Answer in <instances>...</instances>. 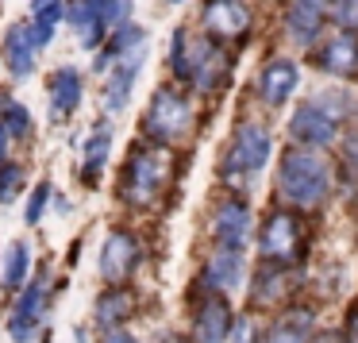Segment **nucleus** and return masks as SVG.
I'll use <instances>...</instances> for the list:
<instances>
[{"label":"nucleus","instance_id":"c85d7f7f","mask_svg":"<svg viewBox=\"0 0 358 343\" xmlns=\"http://www.w3.org/2000/svg\"><path fill=\"white\" fill-rule=\"evenodd\" d=\"M24 186H27V166L16 162V158H4L0 162V204H16Z\"/></svg>","mask_w":358,"mask_h":343},{"label":"nucleus","instance_id":"c756f323","mask_svg":"<svg viewBox=\"0 0 358 343\" xmlns=\"http://www.w3.org/2000/svg\"><path fill=\"white\" fill-rule=\"evenodd\" d=\"M339 162H335V174H339V181H347V186L358 189V127L355 132H343L339 139Z\"/></svg>","mask_w":358,"mask_h":343},{"label":"nucleus","instance_id":"6e6552de","mask_svg":"<svg viewBox=\"0 0 358 343\" xmlns=\"http://www.w3.org/2000/svg\"><path fill=\"white\" fill-rule=\"evenodd\" d=\"M47 309H50V289H47V278L39 274V278L27 281L16 293V304L8 312V328H4L8 340L12 343H47V328H43Z\"/></svg>","mask_w":358,"mask_h":343},{"label":"nucleus","instance_id":"ea45409f","mask_svg":"<svg viewBox=\"0 0 358 343\" xmlns=\"http://www.w3.org/2000/svg\"><path fill=\"white\" fill-rule=\"evenodd\" d=\"M55 212H70V197H55Z\"/></svg>","mask_w":358,"mask_h":343},{"label":"nucleus","instance_id":"20e7f679","mask_svg":"<svg viewBox=\"0 0 358 343\" xmlns=\"http://www.w3.org/2000/svg\"><path fill=\"white\" fill-rule=\"evenodd\" d=\"M350 112V97L343 89H324V93L304 97L301 104H293L289 112V139L296 147L312 150H331L343 139V120Z\"/></svg>","mask_w":358,"mask_h":343},{"label":"nucleus","instance_id":"a878e982","mask_svg":"<svg viewBox=\"0 0 358 343\" xmlns=\"http://www.w3.org/2000/svg\"><path fill=\"white\" fill-rule=\"evenodd\" d=\"M31 278V247L27 243H8L4 258H0V289L4 293H20Z\"/></svg>","mask_w":358,"mask_h":343},{"label":"nucleus","instance_id":"c03bdc74","mask_svg":"<svg viewBox=\"0 0 358 343\" xmlns=\"http://www.w3.org/2000/svg\"><path fill=\"white\" fill-rule=\"evenodd\" d=\"M355 112H358V104H355ZM355 120H358V116H355Z\"/></svg>","mask_w":358,"mask_h":343},{"label":"nucleus","instance_id":"37998d69","mask_svg":"<svg viewBox=\"0 0 358 343\" xmlns=\"http://www.w3.org/2000/svg\"><path fill=\"white\" fill-rule=\"evenodd\" d=\"M166 4H185V0H166Z\"/></svg>","mask_w":358,"mask_h":343},{"label":"nucleus","instance_id":"6ab92c4d","mask_svg":"<svg viewBox=\"0 0 358 343\" xmlns=\"http://www.w3.org/2000/svg\"><path fill=\"white\" fill-rule=\"evenodd\" d=\"M143 66H147V47L124 55L108 70V81H104V89H101V101H104V112H108V116H120V112L127 108V101H131V93H135V81H139V74H143Z\"/></svg>","mask_w":358,"mask_h":343},{"label":"nucleus","instance_id":"473e14b6","mask_svg":"<svg viewBox=\"0 0 358 343\" xmlns=\"http://www.w3.org/2000/svg\"><path fill=\"white\" fill-rule=\"evenodd\" d=\"M89 4H93L96 12H101V20L108 27H120V24H127V20H131V0H89Z\"/></svg>","mask_w":358,"mask_h":343},{"label":"nucleus","instance_id":"f8f14e48","mask_svg":"<svg viewBox=\"0 0 358 343\" xmlns=\"http://www.w3.org/2000/svg\"><path fill=\"white\" fill-rule=\"evenodd\" d=\"M235 324L231 293H216V289H201L193 301V316H189V335L193 343H227Z\"/></svg>","mask_w":358,"mask_h":343},{"label":"nucleus","instance_id":"39448f33","mask_svg":"<svg viewBox=\"0 0 358 343\" xmlns=\"http://www.w3.org/2000/svg\"><path fill=\"white\" fill-rule=\"evenodd\" d=\"M273 155V132L266 120H239L231 127V139L224 147V158H220V181L235 193L255 186V178L266 170Z\"/></svg>","mask_w":358,"mask_h":343},{"label":"nucleus","instance_id":"dca6fc26","mask_svg":"<svg viewBox=\"0 0 358 343\" xmlns=\"http://www.w3.org/2000/svg\"><path fill=\"white\" fill-rule=\"evenodd\" d=\"M278 24H281L285 43L296 47V50H312L320 39H324L327 27H331L327 24V8H320V4H312V0H285Z\"/></svg>","mask_w":358,"mask_h":343},{"label":"nucleus","instance_id":"f3484780","mask_svg":"<svg viewBox=\"0 0 358 343\" xmlns=\"http://www.w3.org/2000/svg\"><path fill=\"white\" fill-rule=\"evenodd\" d=\"M247 281V255L239 247H216L212 243L208 258L201 262L196 286L201 289H216V293H235Z\"/></svg>","mask_w":358,"mask_h":343},{"label":"nucleus","instance_id":"7c9ffc66","mask_svg":"<svg viewBox=\"0 0 358 343\" xmlns=\"http://www.w3.org/2000/svg\"><path fill=\"white\" fill-rule=\"evenodd\" d=\"M55 204V186L50 181H39V186L31 189V197H27V209H24V224L27 227H39L43 216H47V209Z\"/></svg>","mask_w":358,"mask_h":343},{"label":"nucleus","instance_id":"7ed1b4c3","mask_svg":"<svg viewBox=\"0 0 358 343\" xmlns=\"http://www.w3.org/2000/svg\"><path fill=\"white\" fill-rule=\"evenodd\" d=\"M170 181H173V150L143 139L127 150L116 197H120V204H127L131 212H150L162 201L166 189H170Z\"/></svg>","mask_w":358,"mask_h":343},{"label":"nucleus","instance_id":"393cba45","mask_svg":"<svg viewBox=\"0 0 358 343\" xmlns=\"http://www.w3.org/2000/svg\"><path fill=\"white\" fill-rule=\"evenodd\" d=\"M108 155H112V124H96L85 135V143H81V186L93 189L101 181L104 166H108Z\"/></svg>","mask_w":358,"mask_h":343},{"label":"nucleus","instance_id":"ddd939ff","mask_svg":"<svg viewBox=\"0 0 358 343\" xmlns=\"http://www.w3.org/2000/svg\"><path fill=\"white\" fill-rule=\"evenodd\" d=\"M301 289V270L285 262H258L250 274V309H285Z\"/></svg>","mask_w":358,"mask_h":343},{"label":"nucleus","instance_id":"e433bc0d","mask_svg":"<svg viewBox=\"0 0 358 343\" xmlns=\"http://www.w3.org/2000/svg\"><path fill=\"white\" fill-rule=\"evenodd\" d=\"M155 343H193V335H181V332H162Z\"/></svg>","mask_w":358,"mask_h":343},{"label":"nucleus","instance_id":"72a5a7b5","mask_svg":"<svg viewBox=\"0 0 358 343\" xmlns=\"http://www.w3.org/2000/svg\"><path fill=\"white\" fill-rule=\"evenodd\" d=\"M227 343H262V332H258L255 309L243 312V316H235V324H231V340H227Z\"/></svg>","mask_w":358,"mask_h":343},{"label":"nucleus","instance_id":"9b49d317","mask_svg":"<svg viewBox=\"0 0 358 343\" xmlns=\"http://www.w3.org/2000/svg\"><path fill=\"white\" fill-rule=\"evenodd\" d=\"M301 89V62L296 58H270V62L258 66L255 81H250V97H255L262 108H285L289 101Z\"/></svg>","mask_w":358,"mask_h":343},{"label":"nucleus","instance_id":"4be33fe9","mask_svg":"<svg viewBox=\"0 0 358 343\" xmlns=\"http://www.w3.org/2000/svg\"><path fill=\"white\" fill-rule=\"evenodd\" d=\"M66 27L78 35L81 50H93V55L104 47V39H108V31H112L89 0H66Z\"/></svg>","mask_w":358,"mask_h":343},{"label":"nucleus","instance_id":"f704fd0d","mask_svg":"<svg viewBox=\"0 0 358 343\" xmlns=\"http://www.w3.org/2000/svg\"><path fill=\"white\" fill-rule=\"evenodd\" d=\"M339 332H343V340H347V343H358V309L347 312V320H343Z\"/></svg>","mask_w":358,"mask_h":343},{"label":"nucleus","instance_id":"2f4dec72","mask_svg":"<svg viewBox=\"0 0 358 343\" xmlns=\"http://www.w3.org/2000/svg\"><path fill=\"white\" fill-rule=\"evenodd\" d=\"M327 24L339 31H358V0H331L327 4Z\"/></svg>","mask_w":358,"mask_h":343},{"label":"nucleus","instance_id":"79ce46f5","mask_svg":"<svg viewBox=\"0 0 358 343\" xmlns=\"http://www.w3.org/2000/svg\"><path fill=\"white\" fill-rule=\"evenodd\" d=\"M312 4H320V8H327V4H331V0H312Z\"/></svg>","mask_w":358,"mask_h":343},{"label":"nucleus","instance_id":"4c0bfd02","mask_svg":"<svg viewBox=\"0 0 358 343\" xmlns=\"http://www.w3.org/2000/svg\"><path fill=\"white\" fill-rule=\"evenodd\" d=\"M312 343H347V340H343V332H316Z\"/></svg>","mask_w":358,"mask_h":343},{"label":"nucleus","instance_id":"5701e85b","mask_svg":"<svg viewBox=\"0 0 358 343\" xmlns=\"http://www.w3.org/2000/svg\"><path fill=\"white\" fill-rule=\"evenodd\" d=\"M139 47H147V27L143 24H131V20H127V24L112 27L108 39H104V47L96 50V58H93V74H108L120 58L131 55V50H139Z\"/></svg>","mask_w":358,"mask_h":343},{"label":"nucleus","instance_id":"0eeeda50","mask_svg":"<svg viewBox=\"0 0 358 343\" xmlns=\"http://www.w3.org/2000/svg\"><path fill=\"white\" fill-rule=\"evenodd\" d=\"M255 247L262 262H285V266H301L304 247H308V232H304V212L273 204L262 216L255 235Z\"/></svg>","mask_w":358,"mask_h":343},{"label":"nucleus","instance_id":"4468645a","mask_svg":"<svg viewBox=\"0 0 358 343\" xmlns=\"http://www.w3.org/2000/svg\"><path fill=\"white\" fill-rule=\"evenodd\" d=\"M208 235L216 247H239L247 251L250 235H255V216H250V204L239 193L220 197L208 212Z\"/></svg>","mask_w":358,"mask_h":343},{"label":"nucleus","instance_id":"f03ea898","mask_svg":"<svg viewBox=\"0 0 358 343\" xmlns=\"http://www.w3.org/2000/svg\"><path fill=\"white\" fill-rule=\"evenodd\" d=\"M166 62H170V78L193 93H224L235 74L231 50L204 35L201 27H173Z\"/></svg>","mask_w":358,"mask_h":343},{"label":"nucleus","instance_id":"b1692460","mask_svg":"<svg viewBox=\"0 0 358 343\" xmlns=\"http://www.w3.org/2000/svg\"><path fill=\"white\" fill-rule=\"evenodd\" d=\"M135 309H139V297H135L131 289L127 286H108L101 297H96V304H93V324L101 328V332L124 328L127 320L135 316Z\"/></svg>","mask_w":358,"mask_h":343},{"label":"nucleus","instance_id":"423d86ee","mask_svg":"<svg viewBox=\"0 0 358 343\" xmlns=\"http://www.w3.org/2000/svg\"><path fill=\"white\" fill-rule=\"evenodd\" d=\"M139 132L147 143H158V147H170V150L189 143V135L196 132V108L178 81L173 85H158L150 93L143 120H139Z\"/></svg>","mask_w":358,"mask_h":343},{"label":"nucleus","instance_id":"1a4fd4ad","mask_svg":"<svg viewBox=\"0 0 358 343\" xmlns=\"http://www.w3.org/2000/svg\"><path fill=\"white\" fill-rule=\"evenodd\" d=\"M201 31L231 47V43L250 39L255 12H250L247 0H201Z\"/></svg>","mask_w":358,"mask_h":343},{"label":"nucleus","instance_id":"c9c22d12","mask_svg":"<svg viewBox=\"0 0 358 343\" xmlns=\"http://www.w3.org/2000/svg\"><path fill=\"white\" fill-rule=\"evenodd\" d=\"M101 343H139V335H131L127 328H112V332L101 335Z\"/></svg>","mask_w":358,"mask_h":343},{"label":"nucleus","instance_id":"412c9836","mask_svg":"<svg viewBox=\"0 0 358 343\" xmlns=\"http://www.w3.org/2000/svg\"><path fill=\"white\" fill-rule=\"evenodd\" d=\"M35 55H39V47H35L31 39V27L27 24H12L8 31H4V39H0V62H4V70L12 74V78H31L35 74Z\"/></svg>","mask_w":358,"mask_h":343},{"label":"nucleus","instance_id":"2eb2a0df","mask_svg":"<svg viewBox=\"0 0 358 343\" xmlns=\"http://www.w3.org/2000/svg\"><path fill=\"white\" fill-rule=\"evenodd\" d=\"M308 62L316 66L320 74H327V78H339V81L358 78V31H339V27H331V31L308 50Z\"/></svg>","mask_w":358,"mask_h":343},{"label":"nucleus","instance_id":"aec40b11","mask_svg":"<svg viewBox=\"0 0 358 343\" xmlns=\"http://www.w3.org/2000/svg\"><path fill=\"white\" fill-rule=\"evenodd\" d=\"M50 116L62 124V120H70L73 112L81 108V101H85V74L78 70V66H58L55 74H50Z\"/></svg>","mask_w":358,"mask_h":343},{"label":"nucleus","instance_id":"f257e3e1","mask_svg":"<svg viewBox=\"0 0 358 343\" xmlns=\"http://www.w3.org/2000/svg\"><path fill=\"white\" fill-rule=\"evenodd\" d=\"M335 162L327 158V150H312V147H285L278 158V174H273V204L296 209L304 216L327 209L335 193Z\"/></svg>","mask_w":358,"mask_h":343},{"label":"nucleus","instance_id":"a211bd4d","mask_svg":"<svg viewBox=\"0 0 358 343\" xmlns=\"http://www.w3.org/2000/svg\"><path fill=\"white\" fill-rule=\"evenodd\" d=\"M316 304H285L278 316L262 328V343H312L316 340Z\"/></svg>","mask_w":358,"mask_h":343},{"label":"nucleus","instance_id":"58836bf2","mask_svg":"<svg viewBox=\"0 0 358 343\" xmlns=\"http://www.w3.org/2000/svg\"><path fill=\"white\" fill-rule=\"evenodd\" d=\"M8 143H12V135H8V127L0 124V162L8 158Z\"/></svg>","mask_w":358,"mask_h":343},{"label":"nucleus","instance_id":"9d476101","mask_svg":"<svg viewBox=\"0 0 358 343\" xmlns=\"http://www.w3.org/2000/svg\"><path fill=\"white\" fill-rule=\"evenodd\" d=\"M143 262V239L131 227H112L101 243V258H96V274L108 286H127Z\"/></svg>","mask_w":358,"mask_h":343},{"label":"nucleus","instance_id":"bb28decb","mask_svg":"<svg viewBox=\"0 0 358 343\" xmlns=\"http://www.w3.org/2000/svg\"><path fill=\"white\" fill-rule=\"evenodd\" d=\"M58 24H66V0H50V4H43V8H35L31 12V39H35V47H50V39H55V31H58Z\"/></svg>","mask_w":358,"mask_h":343},{"label":"nucleus","instance_id":"cd10ccee","mask_svg":"<svg viewBox=\"0 0 358 343\" xmlns=\"http://www.w3.org/2000/svg\"><path fill=\"white\" fill-rule=\"evenodd\" d=\"M0 124L8 127L12 139H31V135H35L31 108H27L24 101H16L12 93H0Z\"/></svg>","mask_w":358,"mask_h":343},{"label":"nucleus","instance_id":"a19ab883","mask_svg":"<svg viewBox=\"0 0 358 343\" xmlns=\"http://www.w3.org/2000/svg\"><path fill=\"white\" fill-rule=\"evenodd\" d=\"M43 4H50V0H31V12H35V8H43Z\"/></svg>","mask_w":358,"mask_h":343}]
</instances>
